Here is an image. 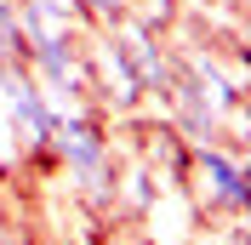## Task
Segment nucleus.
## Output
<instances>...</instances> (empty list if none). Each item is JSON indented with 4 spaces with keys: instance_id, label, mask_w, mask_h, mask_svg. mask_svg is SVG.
<instances>
[{
    "instance_id": "f257e3e1",
    "label": "nucleus",
    "mask_w": 251,
    "mask_h": 245,
    "mask_svg": "<svg viewBox=\"0 0 251 245\" xmlns=\"http://www.w3.org/2000/svg\"><path fill=\"white\" fill-rule=\"evenodd\" d=\"M183 199L211 222H246L251 183H246V160L228 137H200L183 154Z\"/></svg>"
},
{
    "instance_id": "f03ea898",
    "label": "nucleus",
    "mask_w": 251,
    "mask_h": 245,
    "mask_svg": "<svg viewBox=\"0 0 251 245\" xmlns=\"http://www.w3.org/2000/svg\"><path fill=\"white\" fill-rule=\"evenodd\" d=\"M211 245H246V240H240V222H228V234H217Z\"/></svg>"
}]
</instances>
